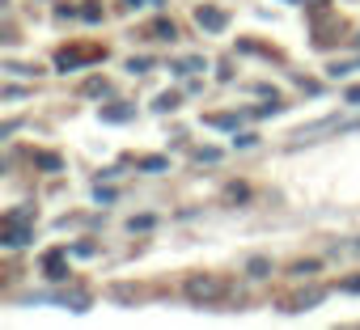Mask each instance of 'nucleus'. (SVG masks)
<instances>
[{
    "label": "nucleus",
    "mask_w": 360,
    "mask_h": 330,
    "mask_svg": "<svg viewBox=\"0 0 360 330\" xmlns=\"http://www.w3.org/2000/svg\"><path fill=\"white\" fill-rule=\"evenodd\" d=\"M347 102H360V85H356V89H347Z\"/></svg>",
    "instance_id": "14"
},
{
    "label": "nucleus",
    "mask_w": 360,
    "mask_h": 330,
    "mask_svg": "<svg viewBox=\"0 0 360 330\" xmlns=\"http://www.w3.org/2000/svg\"><path fill=\"white\" fill-rule=\"evenodd\" d=\"M102 119H110V123H123V119H131V110H127V106H110V110H102Z\"/></svg>",
    "instance_id": "6"
},
{
    "label": "nucleus",
    "mask_w": 360,
    "mask_h": 330,
    "mask_svg": "<svg viewBox=\"0 0 360 330\" xmlns=\"http://www.w3.org/2000/svg\"><path fill=\"white\" fill-rule=\"evenodd\" d=\"M140 165H144V170H165V161H161V157H144Z\"/></svg>",
    "instance_id": "12"
},
{
    "label": "nucleus",
    "mask_w": 360,
    "mask_h": 330,
    "mask_svg": "<svg viewBox=\"0 0 360 330\" xmlns=\"http://www.w3.org/2000/svg\"><path fill=\"white\" fill-rule=\"evenodd\" d=\"M195 22H200V26H204V30H212V34H221V30H225V22H229V18H225V13H221V9H212V5H204V9H200V13H195Z\"/></svg>",
    "instance_id": "4"
},
{
    "label": "nucleus",
    "mask_w": 360,
    "mask_h": 330,
    "mask_svg": "<svg viewBox=\"0 0 360 330\" xmlns=\"http://www.w3.org/2000/svg\"><path fill=\"white\" fill-rule=\"evenodd\" d=\"M174 106H178V98H174V93H161V98H157V110H174Z\"/></svg>",
    "instance_id": "10"
},
{
    "label": "nucleus",
    "mask_w": 360,
    "mask_h": 330,
    "mask_svg": "<svg viewBox=\"0 0 360 330\" xmlns=\"http://www.w3.org/2000/svg\"><path fill=\"white\" fill-rule=\"evenodd\" d=\"M153 34H161V39H174V22H157V26H153Z\"/></svg>",
    "instance_id": "9"
},
{
    "label": "nucleus",
    "mask_w": 360,
    "mask_h": 330,
    "mask_svg": "<svg viewBox=\"0 0 360 330\" xmlns=\"http://www.w3.org/2000/svg\"><path fill=\"white\" fill-rule=\"evenodd\" d=\"M30 220V212L22 208V212H13V216H5V233H0V242H5L9 250H22L26 242H34V229L26 225Z\"/></svg>",
    "instance_id": "1"
},
{
    "label": "nucleus",
    "mask_w": 360,
    "mask_h": 330,
    "mask_svg": "<svg viewBox=\"0 0 360 330\" xmlns=\"http://www.w3.org/2000/svg\"><path fill=\"white\" fill-rule=\"evenodd\" d=\"M221 292H225V284H221L217 275H191V279H187V296L200 301V305H204V301H217Z\"/></svg>",
    "instance_id": "3"
},
{
    "label": "nucleus",
    "mask_w": 360,
    "mask_h": 330,
    "mask_svg": "<svg viewBox=\"0 0 360 330\" xmlns=\"http://www.w3.org/2000/svg\"><path fill=\"white\" fill-rule=\"evenodd\" d=\"M360 127V119H322V123H309V127H301L297 136H292V144H314L318 136H335V131H356Z\"/></svg>",
    "instance_id": "2"
},
{
    "label": "nucleus",
    "mask_w": 360,
    "mask_h": 330,
    "mask_svg": "<svg viewBox=\"0 0 360 330\" xmlns=\"http://www.w3.org/2000/svg\"><path fill=\"white\" fill-rule=\"evenodd\" d=\"M343 288H347V292H360V279H347Z\"/></svg>",
    "instance_id": "13"
},
{
    "label": "nucleus",
    "mask_w": 360,
    "mask_h": 330,
    "mask_svg": "<svg viewBox=\"0 0 360 330\" xmlns=\"http://www.w3.org/2000/svg\"><path fill=\"white\" fill-rule=\"evenodd\" d=\"M81 18H85V22H102V9H98V5H94V0H89V5H85V9H81Z\"/></svg>",
    "instance_id": "7"
},
{
    "label": "nucleus",
    "mask_w": 360,
    "mask_h": 330,
    "mask_svg": "<svg viewBox=\"0 0 360 330\" xmlns=\"http://www.w3.org/2000/svg\"><path fill=\"white\" fill-rule=\"evenodd\" d=\"M208 123H212V127H238V119H233V114H212Z\"/></svg>",
    "instance_id": "8"
},
{
    "label": "nucleus",
    "mask_w": 360,
    "mask_h": 330,
    "mask_svg": "<svg viewBox=\"0 0 360 330\" xmlns=\"http://www.w3.org/2000/svg\"><path fill=\"white\" fill-rule=\"evenodd\" d=\"M43 267H47V275H51V279H64V254H60V250H56V254H47V263H43Z\"/></svg>",
    "instance_id": "5"
},
{
    "label": "nucleus",
    "mask_w": 360,
    "mask_h": 330,
    "mask_svg": "<svg viewBox=\"0 0 360 330\" xmlns=\"http://www.w3.org/2000/svg\"><path fill=\"white\" fill-rule=\"evenodd\" d=\"M267 271H271V263H267V258H255V263H250V275H267Z\"/></svg>",
    "instance_id": "11"
},
{
    "label": "nucleus",
    "mask_w": 360,
    "mask_h": 330,
    "mask_svg": "<svg viewBox=\"0 0 360 330\" xmlns=\"http://www.w3.org/2000/svg\"><path fill=\"white\" fill-rule=\"evenodd\" d=\"M123 5H127V9H136V5H140V0H123Z\"/></svg>",
    "instance_id": "15"
}]
</instances>
